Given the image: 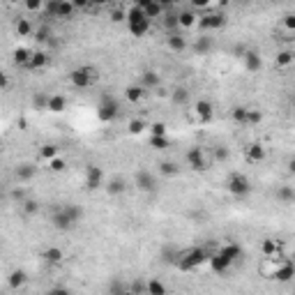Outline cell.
I'll use <instances>...</instances> for the list:
<instances>
[{"instance_id": "83f0119b", "label": "cell", "mask_w": 295, "mask_h": 295, "mask_svg": "<svg viewBox=\"0 0 295 295\" xmlns=\"http://www.w3.org/2000/svg\"><path fill=\"white\" fill-rule=\"evenodd\" d=\"M159 81H162V79H159V74L155 69H145L141 74V86L145 88V90H153V88H159Z\"/></svg>"}, {"instance_id": "603a6c76", "label": "cell", "mask_w": 295, "mask_h": 295, "mask_svg": "<svg viewBox=\"0 0 295 295\" xmlns=\"http://www.w3.org/2000/svg\"><path fill=\"white\" fill-rule=\"evenodd\" d=\"M219 252L224 254V256L229 258L231 263H235L238 258L242 256V247L238 245V242H226V245H222V247H219Z\"/></svg>"}, {"instance_id": "4dcf8cb0", "label": "cell", "mask_w": 295, "mask_h": 295, "mask_svg": "<svg viewBox=\"0 0 295 295\" xmlns=\"http://www.w3.org/2000/svg\"><path fill=\"white\" fill-rule=\"evenodd\" d=\"M39 157L44 162H51V159L60 157V148L55 145V143H44V145H39Z\"/></svg>"}, {"instance_id": "7c38bea8", "label": "cell", "mask_w": 295, "mask_h": 295, "mask_svg": "<svg viewBox=\"0 0 295 295\" xmlns=\"http://www.w3.org/2000/svg\"><path fill=\"white\" fill-rule=\"evenodd\" d=\"M138 5H141L143 14H145V19H164L166 14V5L164 3H157V0H138Z\"/></svg>"}, {"instance_id": "d6986e66", "label": "cell", "mask_w": 295, "mask_h": 295, "mask_svg": "<svg viewBox=\"0 0 295 295\" xmlns=\"http://www.w3.org/2000/svg\"><path fill=\"white\" fill-rule=\"evenodd\" d=\"M166 46H169V49L173 51V53H185L189 44H187V37H185V35L171 33L169 37H166Z\"/></svg>"}, {"instance_id": "f907efd6", "label": "cell", "mask_w": 295, "mask_h": 295, "mask_svg": "<svg viewBox=\"0 0 295 295\" xmlns=\"http://www.w3.org/2000/svg\"><path fill=\"white\" fill-rule=\"evenodd\" d=\"M26 10L28 12H42L44 10V3H42V0H28V3H26Z\"/></svg>"}, {"instance_id": "d6a6232c", "label": "cell", "mask_w": 295, "mask_h": 295, "mask_svg": "<svg viewBox=\"0 0 295 295\" xmlns=\"http://www.w3.org/2000/svg\"><path fill=\"white\" fill-rule=\"evenodd\" d=\"M67 109V99L62 95H51L49 97V111L51 113H62Z\"/></svg>"}, {"instance_id": "816d5d0a", "label": "cell", "mask_w": 295, "mask_h": 295, "mask_svg": "<svg viewBox=\"0 0 295 295\" xmlns=\"http://www.w3.org/2000/svg\"><path fill=\"white\" fill-rule=\"evenodd\" d=\"M35 39H37V42H49V28H39V30H35Z\"/></svg>"}, {"instance_id": "7dc6e473", "label": "cell", "mask_w": 295, "mask_h": 295, "mask_svg": "<svg viewBox=\"0 0 295 295\" xmlns=\"http://www.w3.org/2000/svg\"><path fill=\"white\" fill-rule=\"evenodd\" d=\"M65 169H67V162L62 157H55L49 162V171H53V173H62Z\"/></svg>"}, {"instance_id": "8992f818", "label": "cell", "mask_w": 295, "mask_h": 295, "mask_svg": "<svg viewBox=\"0 0 295 295\" xmlns=\"http://www.w3.org/2000/svg\"><path fill=\"white\" fill-rule=\"evenodd\" d=\"M118 115H120V104H118V99L104 95L102 102L97 104V118L102 122H113Z\"/></svg>"}, {"instance_id": "cb8c5ba5", "label": "cell", "mask_w": 295, "mask_h": 295, "mask_svg": "<svg viewBox=\"0 0 295 295\" xmlns=\"http://www.w3.org/2000/svg\"><path fill=\"white\" fill-rule=\"evenodd\" d=\"M145 295H169V288H166L164 281H159L157 277H153L145 281Z\"/></svg>"}, {"instance_id": "e575fe53", "label": "cell", "mask_w": 295, "mask_h": 295, "mask_svg": "<svg viewBox=\"0 0 295 295\" xmlns=\"http://www.w3.org/2000/svg\"><path fill=\"white\" fill-rule=\"evenodd\" d=\"M187 99H189V90L187 88H175L173 93H171V102H173L175 106H185L187 104Z\"/></svg>"}, {"instance_id": "44dd1931", "label": "cell", "mask_w": 295, "mask_h": 295, "mask_svg": "<svg viewBox=\"0 0 295 295\" xmlns=\"http://www.w3.org/2000/svg\"><path fill=\"white\" fill-rule=\"evenodd\" d=\"M145 95H148V90L141 86V83H131V86L125 88V97H127V102H131V104H138Z\"/></svg>"}, {"instance_id": "6f0895ef", "label": "cell", "mask_w": 295, "mask_h": 295, "mask_svg": "<svg viewBox=\"0 0 295 295\" xmlns=\"http://www.w3.org/2000/svg\"><path fill=\"white\" fill-rule=\"evenodd\" d=\"M286 166H288V173H290V175H295V157H290V159H288V164H286Z\"/></svg>"}, {"instance_id": "9f6ffc18", "label": "cell", "mask_w": 295, "mask_h": 295, "mask_svg": "<svg viewBox=\"0 0 295 295\" xmlns=\"http://www.w3.org/2000/svg\"><path fill=\"white\" fill-rule=\"evenodd\" d=\"M46 295H71V290H67L65 286H55V288H51Z\"/></svg>"}, {"instance_id": "b9f144b4", "label": "cell", "mask_w": 295, "mask_h": 295, "mask_svg": "<svg viewBox=\"0 0 295 295\" xmlns=\"http://www.w3.org/2000/svg\"><path fill=\"white\" fill-rule=\"evenodd\" d=\"M148 131H150V136H169V134H166V131H169L166 122H150V125H148Z\"/></svg>"}, {"instance_id": "ee69618b", "label": "cell", "mask_w": 295, "mask_h": 295, "mask_svg": "<svg viewBox=\"0 0 295 295\" xmlns=\"http://www.w3.org/2000/svg\"><path fill=\"white\" fill-rule=\"evenodd\" d=\"M14 28H17V35H19V37H28V35L33 33V26H30V21H28V19H19Z\"/></svg>"}, {"instance_id": "4316f807", "label": "cell", "mask_w": 295, "mask_h": 295, "mask_svg": "<svg viewBox=\"0 0 295 295\" xmlns=\"http://www.w3.org/2000/svg\"><path fill=\"white\" fill-rule=\"evenodd\" d=\"M293 62H295V53L288 49L277 51V55H274V65H277L279 69H286V67H290Z\"/></svg>"}, {"instance_id": "7a4b0ae2", "label": "cell", "mask_w": 295, "mask_h": 295, "mask_svg": "<svg viewBox=\"0 0 295 295\" xmlns=\"http://www.w3.org/2000/svg\"><path fill=\"white\" fill-rule=\"evenodd\" d=\"M150 19H145V14H143L141 5L138 3H134V5L127 10V28H129V35L131 37H143V35H148V30H150Z\"/></svg>"}, {"instance_id": "52a82bcc", "label": "cell", "mask_w": 295, "mask_h": 295, "mask_svg": "<svg viewBox=\"0 0 295 295\" xmlns=\"http://www.w3.org/2000/svg\"><path fill=\"white\" fill-rule=\"evenodd\" d=\"M196 26H198V30H201V35H208V33H212V30H222V28L226 26V17L219 14V12H210V14L198 17Z\"/></svg>"}, {"instance_id": "ac0fdd59", "label": "cell", "mask_w": 295, "mask_h": 295, "mask_svg": "<svg viewBox=\"0 0 295 295\" xmlns=\"http://www.w3.org/2000/svg\"><path fill=\"white\" fill-rule=\"evenodd\" d=\"M37 175V166L30 164V162H21V164L14 169V178H17V182H30Z\"/></svg>"}, {"instance_id": "bcb514c9", "label": "cell", "mask_w": 295, "mask_h": 295, "mask_svg": "<svg viewBox=\"0 0 295 295\" xmlns=\"http://www.w3.org/2000/svg\"><path fill=\"white\" fill-rule=\"evenodd\" d=\"M162 26L166 28V30H173V28H180L178 26V14H173V12H166L164 19H162Z\"/></svg>"}, {"instance_id": "f5cc1de1", "label": "cell", "mask_w": 295, "mask_h": 295, "mask_svg": "<svg viewBox=\"0 0 295 295\" xmlns=\"http://www.w3.org/2000/svg\"><path fill=\"white\" fill-rule=\"evenodd\" d=\"M284 28L286 30H290V33H295V14H286L284 17Z\"/></svg>"}, {"instance_id": "f35d334b", "label": "cell", "mask_w": 295, "mask_h": 295, "mask_svg": "<svg viewBox=\"0 0 295 295\" xmlns=\"http://www.w3.org/2000/svg\"><path fill=\"white\" fill-rule=\"evenodd\" d=\"M150 148L153 150H157V153H162V150H166V148H171V138L169 136H150Z\"/></svg>"}, {"instance_id": "ba28073f", "label": "cell", "mask_w": 295, "mask_h": 295, "mask_svg": "<svg viewBox=\"0 0 295 295\" xmlns=\"http://www.w3.org/2000/svg\"><path fill=\"white\" fill-rule=\"evenodd\" d=\"M187 159V166L191 171H196V173H203V171H208V159H205V153H203L201 145H191L185 155Z\"/></svg>"}, {"instance_id": "681fc988", "label": "cell", "mask_w": 295, "mask_h": 295, "mask_svg": "<svg viewBox=\"0 0 295 295\" xmlns=\"http://www.w3.org/2000/svg\"><path fill=\"white\" fill-rule=\"evenodd\" d=\"M229 157H231V150L226 145H217V148H214V159H217V162H226Z\"/></svg>"}, {"instance_id": "2e32d148", "label": "cell", "mask_w": 295, "mask_h": 295, "mask_svg": "<svg viewBox=\"0 0 295 295\" xmlns=\"http://www.w3.org/2000/svg\"><path fill=\"white\" fill-rule=\"evenodd\" d=\"M208 265H210V270H212L214 274H226V272L231 270V265H233V263H231L222 252H214L212 256H210V263H208Z\"/></svg>"}, {"instance_id": "e0dca14e", "label": "cell", "mask_w": 295, "mask_h": 295, "mask_svg": "<svg viewBox=\"0 0 295 295\" xmlns=\"http://www.w3.org/2000/svg\"><path fill=\"white\" fill-rule=\"evenodd\" d=\"M281 247H284L281 240H277V238H265V240L261 242V254L265 258H277L279 254H281Z\"/></svg>"}, {"instance_id": "ab89813d", "label": "cell", "mask_w": 295, "mask_h": 295, "mask_svg": "<svg viewBox=\"0 0 295 295\" xmlns=\"http://www.w3.org/2000/svg\"><path fill=\"white\" fill-rule=\"evenodd\" d=\"M26 281H28V277H26V272H23V270H14V272L10 274V286H12V288H21Z\"/></svg>"}, {"instance_id": "11a10c76", "label": "cell", "mask_w": 295, "mask_h": 295, "mask_svg": "<svg viewBox=\"0 0 295 295\" xmlns=\"http://www.w3.org/2000/svg\"><path fill=\"white\" fill-rule=\"evenodd\" d=\"M210 3L208 0H191V10H208Z\"/></svg>"}, {"instance_id": "f546056e", "label": "cell", "mask_w": 295, "mask_h": 295, "mask_svg": "<svg viewBox=\"0 0 295 295\" xmlns=\"http://www.w3.org/2000/svg\"><path fill=\"white\" fill-rule=\"evenodd\" d=\"M277 201L279 203H286V205H290V203H295V187H288V185H281L277 189Z\"/></svg>"}, {"instance_id": "d590c367", "label": "cell", "mask_w": 295, "mask_h": 295, "mask_svg": "<svg viewBox=\"0 0 295 295\" xmlns=\"http://www.w3.org/2000/svg\"><path fill=\"white\" fill-rule=\"evenodd\" d=\"M127 131H129L131 136H141L143 131H148V122L141 120V118H134V120H129V125H127Z\"/></svg>"}, {"instance_id": "ffe728a7", "label": "cell", "mask_w": 295, "mask_h": 295, "mask_svg": "<svg viewBox=\"0 0 295 295\" xmlns=\"http://www.w3.org/2000/svg\"><path fill=\"white\" fill-rule=\"evenodd\" d=\"M42 258L46 265H60V263L65 261V252H62L60 247H49V249L42 252Z\"/></svg>"}, {"instance_id": "91938a15", "label": "cell", "mask_w": 295, "mask_h": 295, "mask_svg": "<svg viewBox=\"0 0 295 295\" xmlns=\"http://www.w3.org/2000/svg\"><path fill=\"white\" fill-rule=\"evenodd\" d=\"M113 295H131V290L129 288H122V290H115Z\"/></svg>"}, {"instance_id": "8d00e7d4", "label": "cell", "mask_w": 295, "mask_h": 295, "mask_svg": "<svg viewBox=\"0 0 295 295\" xmlns=\"http://www.w3.org/2000/svg\"><path fill=\"white\" fill-rule=\"evenodd\" d=\"M210 49H212V37H208V35H201V37L196 39V44H194V51L196 53H210Z\"/></svg>"}, {"instance_id": "836d02e7", "label": "cell", "mask_w": 295, "mask_h": 295, "mask_svg": "<svg viewBox=\"0 0 295 295\" xmlns=\"http://www.w3.org/2000/svg\"><path fill=\"white\" fill-rule=\"evenodd\" d=\"M159 173L164 175V178H173V175L180 173V166L175 164V162H171V159H166V162H159Z\"/></svg>"}, {"instance_id": "d4e9b609", "label": "cell", "mask_w": 295, "mask_h": 295, "mask_svg": "<svg viewBox=\"0 0 295 295\" xmlns=\"http://www.w3.org/2000/svg\"><path fill=\"white\" fill-rule=\"evenodd\" d=\"M30 58H33V51L26 49V46H19V49H14V53H12V60H14V65L26 67V69H28V62H30Z\"/></svg>"}, {"instance_id": "484cf974", "label": "cell", "mask_w": 295, "mask_h": 295, "mask_svg": "<svg viewBox=\"0 0 295 295\" xmlns=\"http://www.w3.org/2000/svg\"><path fill=\"white\" fill-rule=\"evenodd\" d=\"M46 65H49V55L44 53V51H33V58H30V62H28V69L39 71Z\"/></svg>"}, {"instance_id": "5b68a950", "label": "cell", "mask_w": 295, "mask_h": 295, "mask_svg": "<svg viewBox=\"0 0 295 295\" xmlns=\"http://www.w3.org/2000/svg\"><path fill=\"white\" fill-rule=\"evenodd\" d=\"M226 189H229L235 198L242 201V198H247L252 194V182H249V178H247L245 173H233L229 180H226Z\"/></svg>"}, {"instance_id": "6da1fadb", "label": "cell", "mask_w": 295, "mask_h": 295, "mask_svg": "<svg viewBox=\"0 0 295 295\" xmlns=\"http://www.w3.org/2000/svg\"><path fill=\"white\" fill-rule=\"evenodd\" d=\"M83 219V208L81 205H74V203H67V205H60L51 214V224L58 231H71L74 226Z\"/></svg>"}, {"instance_id": "f6af8a7d", "label": "cell", "mask_w": 295, "mask_h": 295, "mask_svg": "<svg viewBox=\"0 0 295 295\" xmlns=\"http://www.w3.org/2000/svg\"><path fill=\"white\" fill-rule=\"evenodd\" d=\"M109 17L113 23H122V21H127V10L125 7H113V10L109 12Z\"/></svg>"}, {"instance_id": "7bdbcfd3", "label": "cell", "mask_w": 295, "mask_h": 295, "mask_svg": "<svg viewBox=\"0 0 295 295\" xmlns=\"http://www.w3.org/2000/svg\"><path fill=\"white\" fill-rule=\"evenodd\" d=\"M21 210H23V214H26V217H33V214L39 212V203L33 201V198H26V201L21 203Z\"/></svg>"}, {"instance_id": "4fadbf2b", "label": "cell", "mask_w": 295, "mask_h": 295, "mask_svg": "<svg viewBox=\"0 0 295 295\" xmlns=\"http://www.w3.org/2000/svg\"><path fill=\"white\" fill-rule=\"evenodd\" d=\"M265 145L258 141H252L245 145V159L249 162V164H261L263 159H265Z\"/></svg>"}, {"instance_id": "7402d4cb", "label": "cell", "mask_w": 295, "mask_h": 295, "mask_svg": "<svg viewBox=\"0 0 295 295\" xmlns=\"http://www.w3.org/2000/svg\"><path fill=\"white\" fill-rule=\"evenodd\" d=\"M242 62H245V69L247 71H258L263 67L261 55H258L256 51H247V53L242 55Z\"/></svg>"}, {"instance_id": "680465c9", "label": "cell", "mask_w": 295, "mask_h": 295, "mask_svg": "<svg viewBox=\"0 0 295 295\" xmlns=\"http://www.w3.org/2000/svg\"><path fill=\"white\" fill-rule=\"evenodd\" d=\"M0 86H3V90H7V88H10V79H7V74H3V79H0Z\"/></svg>"}, {"instance_id": "8fae6325", "label": "cell", "mask_w": 295, "mask_h": 295, "mask_svg": "<svg viewBox=\"0 0 295 295\" xmlns=\"http://www.w3.org/2000/svg\"><path fill=\"white\" fill-rule=\"evenodd\" d=\"M134 187H136L138 191H155L157 189V178H155L148 169H141L134 175Z\"/></svg>"}, {"instance_id": "60d3db41", "label": "cell", "mask_w": 295, "mask_h": 295, "mask_svg": "<svg viewBox=\"0 0 295 295\" xmlns=\"http://www.w3.org/2000/svg\"><path fill=\"white\" fill-rule=\"evenodd\" d=\"M49 97L51 95H46V93H37L33 97V106L37 111H49Z\"/></svg>"}, {"instance_id": "74e56055", "label": "cell", "mask_w": 295, "mask_h": 295, "mask_svg": "<svg viewBox=\"0 0 295 295\" xmlns=\"http://www.w3.org/2000/svg\"><path fill=\"white\" fill-rule=\"evenodd\" d=\"M247 115H249V109H247V106H233V111H231V118H233V122H238V125H247Z\"/></svg>"}, {"instance_id": "9c48e42d", "label": "cell", "mask_w": 295, "mask_h": 295, "mask_svg": "<svg viewBox=\"0 0 295 295\" xmlns=\"http://www.w3.org/2000/svg\"><path fill=\"white\" fill-rule=\"evenodd\" d=\"M293 277H295V263L290 261H279L277 268L270 272V279H274L279 284H288V281H293Z\"/></svg>"}, {"instance_id": "c3c4849f", "label": "cell", "mask_w": 295, "mask_h": 295, "mask_svg": "<svg viewBox=\"0 0 295 295\" xmlns=\"http://www.w3.org/2000/svg\"><path fill=\"white\" fill-rule=\"evenodd\" d=\"M261 122H263V111L249 109V115H247V125H261Z\"/></svg>"}, {"instance_id": "277c9868", "label": "cell", "mask_w": 295, "mask_h": 295, "mask_svg": "<svg viewBox=\"0 0 295 295\" xmlns=\"http://www.w3.org/2000/svg\"><path fill=\"white\" fill-rule=\"evenodd\" d=\"M95 81H97V69L95 67H77V69L69 71V83L74 88H79V90H86V88L95 86Z\"/></svg>"}, {"instance_id": "db71d44e", "label": "cell", "mask_w": 295, "mask_h": 295, "mask_svg": "<svg viewBox=\"0 0 295 295\" xmlns=\"http://www.w3.org/2000/svg\"><path fill=\"white\" fill-rule=\"evenodd\" d=\"M129 290H131V295H141V293H145V284L143 281H134L129 286Z\"/></svg>"}, {"instance_id": "94428289", "label": "cell", "mask_w": 295, "mask_h": 295, "mask_svg": "<svg viewBox=\"0 0 295 295\" xmlns=\"http://www.w3.org/2000/svg\"><path fill=\"white\" fill-rule=\"evenodd\" d=\"M290 106H293V111H295V97H293V99H290Z\"/></svg>"}, {"instance_id": "f1b7e54d", "label": "cell", "mask_w": 295, "mask_h": 295, "mask_svg": "<svg viewBox=\"0 0 295 295\" xmlns=\"http://www.w3.org/2000/svg\"><path fill=\"white\" fill-rule=\"evenodd\" d=\"M198 23V17L194 10H182L180 14H178V26L180 28H191Z\"/></svg>"}, {"instance_id": "9a60e30c", "label": "cell", "mask_w": 295, "mask_h": 295, "mask_svg": "<svg viewBox=\"0 0 295 295\" xmlns=\"http://www.w3.org/2000/svg\"><path fill=\"white\" fill-rule=\"evenodd\" d=\"M214 115V106L212 102H208V99H198L196 104H194V118H196L198 122H210Z\"/></svg>"}, {"instance_id": "30bf717a", "label": "cell", "mask_w": 295, "mask_h": 295, "mask_svg": "<svg viewBox=\"0 0 295 295\" xmlns=\"http://www.w3.org/2000/svg\"><path fill=\"white\" fill-rule=\"evenodd\" d=\"M46 12L55 19H69V17H74L77 5H74V3H67V0H58V3H49V5H46Z\"/></svg>"}, {"instance_id": "3957f363", "label": "cell", "mask_w": 295, "mask_h": 295, "mask_svg": "<svg viewBox=\"0 0 295 295\" xmlns=\"http://www.w3.org/2000/svg\"><path fill=\"white\" fill-rule=\"evenodd\" d=\"M210 256H212V254H208V249H203V247H191V249H187L185 254H180V258H178V268L185 270V272L196 270V268H201L203 263H210Z\"/></svg>"}, {"instance_id": "1f68e13d", "label": "cell", "mask_w": 295, "mask_h": 295, "mask_svg": "<svg viewBox=\"0 0 295 295\" xmlns=\"http://www.w3.org/2000/svg\"><path fill=\"white\" fill-rule=\"evenodd\" d=\"M125 189H127V182L122 180V178H111V180L106 182V191H109V196H120Z\"/></svg>"}, {"instance_id": "5bb4252c", "label": "cell", "mask_w": 295, "mask_h": 295, "mask_svg": "<svg viewBox=\"0 0 295 295\" xmlns=\"http://www.w3.org/2000/svg\"><path fill=\"white\" fill-rule=\"evenodd\" d=\"M102 185H104V171L99 169V166L90 164L86 169V187L90 191H95V189H99Z\"/></svg>"}]
</instances>
